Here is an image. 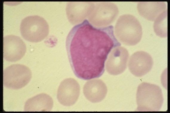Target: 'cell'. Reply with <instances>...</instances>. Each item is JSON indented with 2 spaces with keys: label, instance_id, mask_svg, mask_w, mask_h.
<instances>
[{
  "label": "cell",
  "instance_id": "6da1fadb",
  "mask_svg": "<svg viewBox=\"0 0 170 113\" xmlns=\"http://www.w3.org/2000/svg\"><path fill=\"white\" fill-rule=\"evenodd\" d=\"M66 43L74 74L84 80L100 77L104 71L109 53L113 48L120 45L112 26L97 27L86 19L72 27Z\"/></svg>",
  "mask_w": 170,
  "mask_h": 113
},
{
  "label": "cell",
  "instance_id": "7a4b0ae2",
  "mask_svg": "<svg viewBox=\"0 0 170 113\" xmlns=\"http://www.w3.org/2000/svg\"><path fill=\"white\" fill-rule=\"evenodd\" d=\"M114 32L117 40L125 45L137 44L142 36L141 25L134 15L126 14L120 16L115 24Z\"/></svg>",
  "mask_w": 170,
  "mask_h": 113
},
{
  "label": "cell",
  "instance_id": "3957f363",
  "mask_svg": "<svg viewBox=\"0 0 170 113\" xmlns=\"http://www.w3.org/2000/svg\"><path fill=\"white\" fill-rule=\"evenodd\" d=\"M136 101L138 111H158L163 102L161 89L157 85L143 82L138 86Z\"/></svg>",
  "mask_w": 170,
  "mask_h": 113
},
{
  "label": "cell",
  "instance_id": "277c9868",
  "mask_svg": "<svg viewBox=\"0 0 170 113\" xmlns=\"http://www.w3.org/2000/svg\"><path fill=\"white\" fill-rule=\"evenodd\" d=\"M20 30L22 37L26 40L33 43L44 39L49 32V26L46 20L37 15L27 16L21 21Z\"/></svg>",
  "mask_w": 170,
  "mask_h": 113
},
{
  "label": "cell",
  "instance_id": "5b68a950",
  "mask_svg": "<svg viewBox=\"0 0 170 113\" xmlns=\"http://www.w3.org/2000/svg\"><path fill=\"white\" fill-rule=\"evenodd\" d=\"M32 77L30 69L22 64L12 65L3 71V85L8 89L17 90L26 86Z\"/></svg>",
  "mask_w": 170,
  "mask_h": 113
},
{
  "label": "cell",
  "instance_id": "8992f818",
  "mask_svg": "<svg viewBox=\"0 0 170 113\" xmlns=\"http://www.w3.org/2000/svg\"><path fill=\"white\" fill-rule=\"evenodd\" d=\"M95 3L94 9L88 17L89 23L98 27L108 26L118 17L119 14L118 7L112 2Z\"/></svg>",
  "mask_w": 170,
  "mask_h": 113
},
{
  "label": "cell",
  "instance_id": "52a82bcc",
  "mask_svg": "<svg viewBox=\"0 0 170 113\" xmlns=\"http://www.w3.org/2000/svg\"><path fill=\"white\" fill-rule=\"evenodd\" d=\"M129 56L126 48L119 46L113 48L109 53L105 64L107 71L112 75H117L126 69Z\"/></svg>",
  "mask_w": 170,
  "mask_h": 113
},
{
  "label": "cell",
  "instance_id": "ba28073f",
  "mask_svg": "<svg viewBox=\"0 0 170 113\" xmlns=\"http://www.w3.org/2000/svg\"><path fill=\"white\" fill-rule=\"evenodd\" d=\"M26 51L25 43L19 36L13 35L3 37V57L6 61L14 62L21 59Z\"/></svg>",
  "mask_w": 170,
  "mask_h": 113
},
{
  "label": "cell",
  "instance_id": "9c48e42d",
  "mask_svg": "<svg viewBox=\"0 0 170 113\" xmlns=\"http://www.w3.org/2000/svg\"><path fill=\"white\" fill-rule=\"evenodd\" d=\"M80 92V86L77 81L72 78H68L61 83L57 90V98L61 105L70 106L77 101Z\"/></svg>",
  "mask_w": 170,
  "mask_h": 113
},
{
  "label": "cell",
  "instance_id": "30bf717a",
  "mask_svg": "<svg viewBox=\"0 0 170 113\" xmlns=\"http://www.w3.org/2000/svg\"><path fill=\"white\" fill-rule=\"evenodd\" d=\"M153 64L152 58L149 54L143 51H139L135 52L130 57L128 68L134 76L141 77L151 70Z\"/></svg>",
  "mask_w": 170,
  "mask_h": 113
},
{
  "label": "cell",
  "instance_id": "8fae6325",
  "mask_svg": "<svg viewBox=\"0 0 170 113\" xmlns=\"http://www.w3.org/2000/svg\"><path fill=\"white\" fill-rule=\"evenodd\" d=\"M95 2H69L67 3L66 11L69 21L75 24L84 21L92 13Z\"/></svg>",
  "mask_w": 170,
  "mask_h": 113
},
{
  "label": "cell",
  "instance_id": "7c38bea8",
  "mask_svg": "<svg viewBox=\"0 0 170 113\" xmlns=\"http://www.w3.org/2000/svg\"><path fill=\"white\" fill-rule=\"evenodd\" d=\"M107 88L105 83L100 79L87 81L84 86L83 93L86 98L93 103L100 102L106 97Z\"/></svg>",
  "mask_w": 170,
  "mask_h": 113
},
{
  "label": "cell",
  "instance_id": "4fadbf2b",
  "mask_svg": "<svg viewBox=\"0 0 170 113\" xmlns=\"http://www.w3.org/2000/svg\"><path fill=\"white\" fill-rule=\"evenodd\" d=\"M137 8L142 17L154 21L160 14L167 10L166 4L164 2H139Z\"/></svg>",
  "mask_w": 170,
  "mask_h": 113
},
{
  "label": "cell",
  "instance_id": "5bb4252c",
  "mask_svg": "<svg viewBox=\"0 0 170 113\" xmlns=\"http://www.w3.org/2000/svg\"><path fill=\"white\" fill-rule=\"evenodd\" d=\"M53 106V101L48 95L41 93L28 99L25 103L26 112L50 111Z\"/></svg>",
  "mask_w": 170,
  "mask_h": 113
},
{
  "label": "cell",
  "instance_id": "9a60e30c",
  "mask_svg": "<svg viewBox=\"0 0 170 113\" xmlns=\"http://www.w3.org/2000/svg\"><path fill=\"white\" fill-rule=\"evenodd\" d=\"M154 31L159 37L164 38L167 36V10L160 14L154 21Z\"/></svg>",
  "mask_w": 170,
  "mask_h": 113
}]
</instances>
